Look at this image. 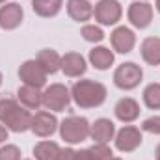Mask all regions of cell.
Here are the masks:
<instances>
[{
    "instance_id": "cell-14",
    "label": "cell",
    "mask_w": 160,
    "mask_h": 160,
    "mask_svg": "<svg viewBox=\"0 0 160 160\" xmlns=\"http://www.w3.org/2000/svg\"><path fill=\"white\" fill-rule=\"evenodd\" d=\"M116 136V125L106 118L97 119L89 127V138L95 143H108L110 140H114Z\"/></svg>"
},
{
    "instance_id": "cell-7",
    "label": "cell",
    "mask_w": 160,
    "mask_h": 160,
    "mask_svg": "<svg viewBox=\"0 0 160 160\" xmlns=\"http://www.w3.org/2000/svg\"><path fill=\"white\" fill-rule=\"evenodd\" d=\"M143 142V136L140 132L138 127H132V125H127L123 127L119 132L116 134V147L119 149L121 153H132L136 151Z\"/></svg>"
},
{
    "instance_id": "cell-28",
    "label": "cell",
    "mask_w": 160,
    "mask_h": 160,
    "mask_svg": "<svg viewBox=\"0 0 160 160\" xmlns=\"http://www.w3.org/2000/svg\"><path fill=\"white\" fill-rule=\"evenodd\" d=\"M142 128L151 134H160V116H153L142 123Z\"/></svg>"
},
{
    "instance_id": "cell-21",
    "label": "cell",
    "mask_w": 160,
    "mask_h": 160,
    "mask_svg": "<svg viewBox=\"0 0 160 160\" xmlns=\"http://www.w3.org/2000/svg\"><path fill=\"white\" fill-rule=\"evenodd\" d=\"M63 6V0H32V9L39 17H56Z\"/></svg>"
},
{
    "instance_id": "cell-24",
    "label": "cell",
    "mask_w": 160,
    "mask_h": 160,
    "mask_svg": "<svg viewBox=\"0 0 160 160\" xmlns=\"http://www.w3.org/2000/svg\"><path fill=\"white\" fill-rule=\"evenodd\" d=\"M80 36L89 43H99V41L104 39V32L95 24H84L82 30H80Z\"/></svg>"
},
{
    "instance_id": "cell-29",
    "label": "cell",
    "mask_w": 160,
    "mask_h": 160,
    "mask_svg": "<svg viewBox=\"0 0 160 160\" xmlns=\"http://www.w3.org/2000/svg\"><path fill=\"white\" fill-rule=\"evenodd\" d=\"M75 157H77V151L71 147H65V149H60L56 160H75Z\"/></svg>"
},
{
    "instance_id": "cell-18",
    "label": "cell",
    "mask_w": 160,
    "mask_h": 160,
    "mask_svg": "<svg viewBox=\"0 0 160 160\" xmlns=\"http://www.w3.org/2000/svg\"><path fill=\"white\" fill-rule=\"evenodd\" d=\"M38 62L41 63V67L47 71V75H54L62 69V56L54 50V48H43L38 52Z\"/></svg>"
},
{
    "instance_id": "cell-12",
    "label": "cell",
    "mask_w": 160,
    "mask_h": 160,
    "mask_svg": "<svg viewBox=\"0 0 160 160\" xmlns=\"http://www.w3.org/2000/svg\"><path fill=\"white\" fill-rule=\"evenodd\" d=\"M24 19V11L17 2H9L0 8V26L4 30H15L21 26Z\"/></svg>"
},
{
    "instance_id": "cell-9",
    "label": "cell",
    "mask_w": 160,
    "mask_h": 160,
    "mask_svg": "<svg viewBox=\"0 0 160 160\" xmlns=\"http://www.w3.org/2000/svg\"><path fill=\"white\" fill-rule=\"evenodd\" d=\"M127 17L130 21V24L134 28H147L153 21V6L147 4V2H132L128 11H127Z\"/></svg>"
},
{
    "instance_id": "cell-27",
    "label": "cell",
    "mask_w": 160,
    "mask_h": 160,
    "mask_svg": "<svg viewBox=\"0 0 160 160\" xmlns=\"http://www.w3.org/2000/svg\"><path fill=\"white\" fill-rule=\"evenodd\" d=\"M0 160H21V149L17 145H2Z\"/></svg>"
},
{
    "instance_id": "cell-26",
    "label": "cell",
    "mask_w": 160,
    "mask_h": 160,
    "mask_svg": "<svg viewBox=\"0 0 160 160\" xmlns=\"http://www.w3.org/2000/svg\"><path fill=\"white\" fill-rule=\"evenodd\" d=\"M91 155L95 157V160H110L112 158V149L108 147V143H95L89 147Z\"/></svg>"
},
{
    "instance_id": "cell-1",
    "label": "cell",
    "mask_w": 160,
    "mask_h": 160,
    "mask_svg": "<svg viewBox=\"0 0 160 160\" xmlns=\"http://www.w3.org/2000/svg\"><path fill=\"white\" fill-rule=\"evenodd\" d=\"M106 86L95 80L84 78L73 84L71 99L78 108H97L106 101Z\"/></svg>"
},
{
    "instance_id": "cell-2",
    "label": "cell",
    "mask_w": 160,
    "mask_h": 160,
    "mask_svg": "<svg viewBox=\"0 0 160 160\" xmlns=\"http://www.w3.org/2000/svg\"><path fill=\"white\" fill-rule=\"evenodd\" d=\"M89 121L80 116H69L60 123V136L67 143H80L89 138Z\"/></svg>"
},
{
    "instance_id": "cell-13",
    "label": "cell",
    "mask_w": 160,
    "mask_h": 160,
    "mask_svg": "<svg viewBox=\"0 0 160 160\" xmlns=\"http://www.w3.org/2000/svg\"><path fill=\"white\" fill-rule=\"evenodd\" d=\"M86 69H88V65L80 52H67L62 56V71L65 77H71V78L82 77L86 73Z\"/></svg>"
},
{
    "instance_id": "cell-11",
    "label": "cell",
    "mask_w": 160,
    "mask_h": 160,
    "mask_svg": "<svg viewBox=\"0 0 160 160\" xmlns=\"http://www.w3.org/2000/svg\"><path fill=\"white\" fill-rule=\"evenodd\" d=\"M110 43H112V48L119 54H128L134 45H136V36L130 28L127 26H118L112 34H110Z\"/></svg>"
},
{
    "instance_id": "cell-16",
    "label": "cell",
    "mask_w": 160,
    "mask_h": 160,
    "mask_svg": "<svg viewBox=\"0 0 160 160\" xmlns=\"http://www.w3.org/2000/svg\"><path fill=\"white\" fill-rule=\"evenodd\" d=\"M17 101L28 110H38L39 106H43V91H39L38 88H32V86L24 84L17 91Z\"/></svg>"
},
{
    "instance_id": "cell-17",
    "label": "cell",
    "mask_w": 160,
    "mask_h": 160,
    "mask_svg": "<svg viewBox=\"0 0 160 160\" xmlns=\"http://www.w3.org/2000/svg\"><path fill=\"white\" fill-rule=\"evenodd\" d=\"M67 13L73 21L86 22L93 17V6L88 0H67Z\"/></svg>"
},
{
    "instance_id": "cell-36",
    "label": "cell",
    "mask_w": 160,
    "mask_h": 160,
    "mask_svg": "<svg viewBox=\"0 0 160 160\" xmlns=\"http://www.w3.org/2000/svg\"><path fill=\"white\" fill-rule=\"evenodd\" d=\"M4 2H6V0H0V4H4Z\"/></svg>"
},
{
    "instance_id": "cell-31",
    "label": "cell",
    "mask_w": 160,
    "mask_h": 160,
    "mask_svg": "<svg viewBox=\"0 0 160 160\" xmlns=\"http://www.w3.org/2000/svg\"><path fill=\"white\" fill-rule=\"evenodd\" d=\"M6 140H8V128L0 123V143H2V142H6Z\"/></svg>"
},
{
    "instance_id": "cell-3",
    "label": "cell",
    "mask_w": 160,
    "mask_h": 160,
    "mask_svg": "<svg viewBox=\"0 0 160 160\" xmlns=\"http://www.w3.org/2000/svg\"><path fill=\"white\" fill-rule=\"evenodd\" d=\"M71 102V89L63 84H50L43 91V106L48 112H63Z\"/></svg>"
},
{
    "instance_id": "cell-35",
    "label": "cell",
    "mask_w": 160,
    "mask_h": 160,
    "mask_svg": "<svg viewBox=\"0 0 160 160\" xmlns=\"http://www.w3.org/2000/svg\"><path fill=\"white\" fill-rule=\"evenodd\" d=\"M0 86H2V73H0Z\"/></svg>"
},
{
    "instance_id": "cell-19",
    "label": "cell",
    "mask_w": 160,
    "mask_h": 160,
    "mask_svg": "<svg viewBox=\"0 0 160 160\" xmlns=\"http://www.w3.org/2000/svg\"><path fill=\"white\" fill-rule=\"evenodd\" d=\"M142 58L149 65H160V38H145L140 47Z\"/></svg>"
},
{
    "instance_id": "cell-25",
    "label": "cell",
    "mask_w": 160,
    "mask_h": 160,
    "mask_svg": "<svg viewBox=\"0 0 160 160\" xmlns=\"http://www.w3.org/2000/svg\"><path fill=\"white\" fill-rule=\"evenodd\" d=\"M21 102L17 101V99H13V97H6V95H0V123L6 119V116L15 108V106H19Z\"/></svg>"
},
{
    "instance_id": "cell-15",
    "label": "cell",
    "mask_w": 160,
    "mask_h": 160,
    "mask_svg": "<svg viewBox=\"0 0 160 160\" xmlns=\"http://www.w3.org/2000/svg\"><path fill=\"white\" fill-rule=\"evenodd\" d=\"M114 114L121 123H132L140 116V104L132 97H123V99L118 101V104L114 108Z\"/></svg>"
},
{
    "instance_id": "cell-33",
    "label": "cell",
    "mask_w": 160,
    "mask_h": 160,
    "mask_svg": "<svg viewBox=\"0 0 160 160\" xmlns=\"http://www.w3.org/2000/svg\"><path fill=\"white\" fill-rule=\"evenodd\" d=\"M155 6H157V11L160 13V0H157V4H155Z\"/></svg>"
},
{
    "instance_id": "cell-5",
    "label": "cell",
    "mask_w": 160,
    "mask_h": 160,
    "mask_svg": "<svg viewBox=\"0 0 160 160\" xmlns=\"http://www.w3.org/2000/svg\"><path fill=\"white\" fill-rule=\"evenodd\" d=\"M93 15L95 21L102 26H112L121 21L123 15V8L118 0H99L93 8Z\"/></svg>"
},
{
    "instance_id": "cell-22",
    "label": "cell",
    "mask_w": 160,
    "mask_h": 160,
    "mask_svg": "<svg viewBox=\"0 0 160 160\" xmlns=\"http://www.w3.org/2000/svg\"><path fill=\"white\" fill-rule=\"evenodd\" d=\"M60 149H62V147H60L56 142L43 140L39 143H36V147H34V157H36V160H56Z\"/></svg>"
},
{
    "instance_id": "cell-23",
    "label": "cell",
    "mask_w": 160,
    "mask_h": 160,
    "mask_svg": "<svg viewBox=\"0 0 160 160\" xmlns=\"http://www.w3.org/2000/svg\"><path fill=\"white\" fill-rule=\"evenodd\" d=\"M143 102L151 110H160V84L153 82L143 89Z\"/></svg>"
},
{
    "instance_id": "cell-8",
    "label": "cell",
    "mask_w": 160,
    "mask_h": 160,
    "mask_svg": "<svg viewBox=\"0 0 160 160\" xmlns=\"http://www.w3.org/2000/svg\"><path fill=\"white\" fill-rule=\"evenodd\" d=\"M58 128V119L54 114H50L48 110H41L36 112V116H32V125H30V130L39 136V138H48L56 132Z\"/></svg>"
},
{
    "instance_id": "cell-10",
    "label": "cell",
    "mask_w": 160,
    "mask_h": 160,
    "mask_svg": "<svg viewBox=\"0 0 160 160\" xmlns=\"http://www.w3.org/2000/svg\"><path fill=\"white\" fill-rule=\"evenodd\" d=\"M2 125H6V128L13 130V132H24L32 125V114H30L28 108H24L22 104H19V106H15L6 116V119L2 121Z\"/></svg>"
},
{
    "instance_id": "cell-4",
    "label": "cell",
    "mask_w": 160,
    "mask_h": 160,
    "mask_svg": "<svg viewBox=\"0 0 160 160\" xmlns=\"http://www.w3.org/2000/svg\"><path fill=\"white\" fill-rule=\"evenodd\" d=\"M143 78V71L138 63L134 62H127V63H121L119 67L114 71V84L119 88V89H134L140 86V82Z\"/></svg>"
},
{
    "instance_id": "cell-6",
    "label": "cell",
    "mask_w": 160,
    "mask_h": 160,
    "mask_svg": "<svg viewBox=\"0 0 160 160\" xmlns=\"http://www.w3.org/2000/svg\"><path fill=\"white\" fill-rule=\"evenodd\" d=\"M47 77H48L47 71L41 67V63L38 60H26L19 67V78L22 80L26 86H32V88L41 89L47 84Z\"/></svg>"
},
{
    "instance_id": "cell-20",
    "label": "cell",
    "mask_w": 160,
    "mask_h": 160,
    "mask_svg": "<svg viewBox=\"0 0 160 160\" xmlns=\"http://www.w3.org/2000/svg\"><path fill=\"white\" fill-rule=\"evenodd\" d=\"M89 62L95 69L106 71L114 63V52L108 47H95L93 50H89Z\"/></svg>"
},
{
    "instance_id": "cell-34",
    "label": "cell",
    "mask_w": 160,
    "mask_h": 160,
    "mask_svg": "<svg viewBox=\"0 0 160 160\" xmlns=\"http://www.w3.org/2000/svg\"><path fill=\"white\" fill-rule=\"evenodd\" d=\"M110 160H123V158H118V157H112Z\"/></svg>"
},
{
    "instance_id": "cell-30",
    "label": "cell",
    "mask_w": 160,
    "mask_h": 160,
    "mask_svg": "<svg viewBox=\"0 0 160 160\" xmlns=\"http://www.w3.org/2000/svg\"><path fill=\"white\" fill-rule=\"evenodd\" d=\"M75 160H95V157L91 155V151H89V149H80V151H77Z\"/></svg>"
},
{
    "instance_id": "cell-32",
    "label": "cell",
    "mask_w": 160,
    "mask_h": 160,
    "mask_svg": "<svg viewBox=\"0 0 160 160\" xmlns=\"http://www.w3.org/2000/svg\"><path fill=\"white\" fill-rule=\"evenodd\" d=\"M155 155H157V160H160V143L157 145V151H155Z\"/></svg>"
}]
</instances>
